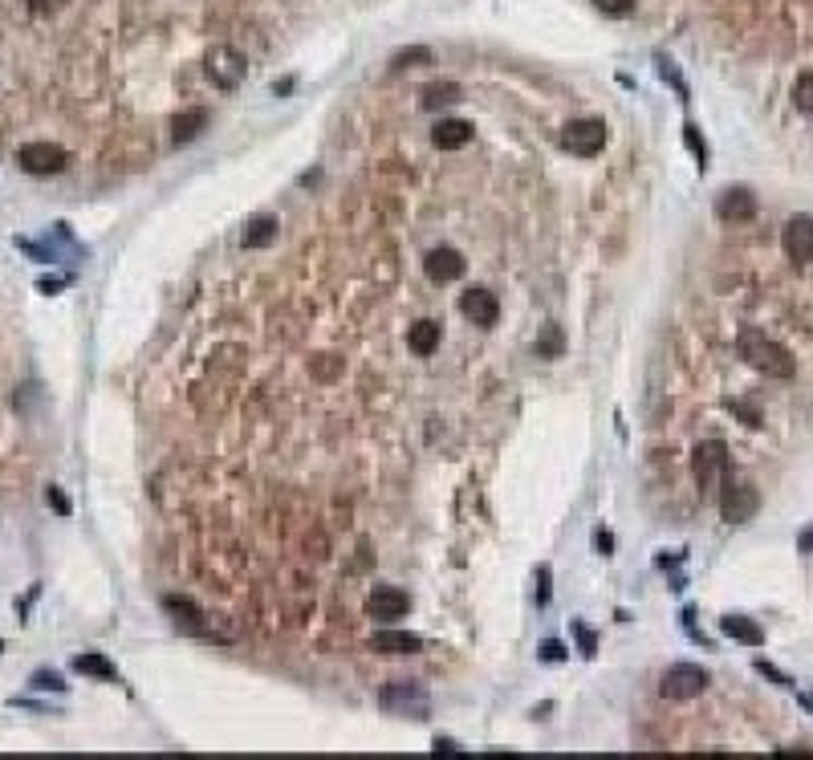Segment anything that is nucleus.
I'll return each instance as SVG.
<instances>
[{"label": "nucleus", "mask_w": 813, "mask_h": 760, "mask_svg": "<svg viewBox=\"0 0 813 760\" xmlns=\"http://www.w3.org/2000/svg\"><path fill=\"white\" fill-rule=\"evenodd\" d=\"M74 671H78V675H94V679H114V683H118V671H114V663H110V659H102L98 651H86V655H78V659H74Z\"/></svg>", "instance_id": "obj_22"}, {"label": "nucleus", "mask_w": 813, "mask_h": 760, "mask_svg": "<svg viewBox=\"0 0 813 760\" xmlns=\"http://www.w3.org/2000/svg\"><path fill=\"white\" fill-rule=\"evenodd\" d=\"M45 500L53 504V513H61V517H70V500H66V496H61L57 488H45Z\"/></svg>", "instance_id": "obj_31"}, {"label": "nucleus", "mask_w": 813, "mask_h": 760, "mask_svg": "<svg viewBox=\"0 0 813 760\" xmlns=\"http://www.w3.org/2000/svg\"><path fill=\"white\" fill-rule=\"evenodd\" d=\"M17 163L29 171V175H57V171H66L70 155L61 151L57 143H25L17 151Z\"/></svg>", "instance_id": "obj_8"}, {"label": "nucleus", "mask_w": 813, "mask_h": 760, "mask_svg": "<svg viewBox=\"0 0 813 760\" xmlns=\"http://www.w3.org/2000/svg\"><path fill=\"white\" fill-rule=\"evenodd\" d=\"M464 98V86L460 82H431L419 90V106L423 110H440V106H456Z\"/></svg>", "instance_id": "obj_18"}, {"label": "nucleus", "mask_w": 813, "mask_h": 760, "mask_svg": "<svg viewBox=\"0 0 813 760\" xmlns=\"http://www.w3.org/2000/svg\"><path fill=\"white\" fill-rule=\"evenodd\" d=\"M423 269H427V277H431L435 285H452V281L464 277V257H460L456 248L440 244V248H431L427 257H423Z\"/></svg>", "instance_id": "obj_11"}, {"label": "nucleus", "mask_w": 813, "mask_h": 760, "mask_svg": "<svg viewBox=\"0 0 813 760\" xmlns=\"http://www.w3.org/2000/svg\"><path fill=\"white\" fill-rule=\"evenodd\" d=\"M29 9H33L37 17H53V13L66 9V0H29Z\"/></svg>", "instance_id": "obj_30"}, {"label": "nucleus", "mask_w": 813, "mask_h": 760, "mask_svg": "<svg viewBox=\"0 0 813 760\" xmlns=\"http://www.w3.org/2000/svg\"><path fill=\"white\" fill-rule=\"evenodd\" d=\"M561 147L578 159H594L602 147H606V122L602 118H574L561 135Z\"/></svg>", "instance_id": "obj_6"}, {"label": "nucleus", "mask_w": 813, "mask_h": 760, "mask_svg": "<svg viewBox=\"0 0 813 760\" xmlns=\"http://www.w3.org/2000/svg\"><path fill=\"white\" fill-rule=\"evenodd\" d=\"M204 74L212 78V86L236 90L244 82V74H248V61H244V53L236 45H212L208 57H204Z\"/></svg>", "instance_id": "obj_4"}, {"label": "nucleus", "mask_w": 813, "mask_h": 760, "mask_svg": "<svg viewBox=\"0 0 813 760\" xmlns=\"http://www.w3.org/2000/svg\"><path fill=\"white\" fill-rule=\"evenodd\" d=\"M537 582H541V586H537V602L545 606V602H549V565L537 569Z\"/></svg>", "instance_id": "obj_33"}, {"label": "nucleus", "mask_w": 813, "mask_h": 760, "mask_svg": "<svg viewBox=\"0 0 813 760\" xmlns=\"http://www.w3.org/2000/svg\"><path fill=\"white\" fill-rule=\"evenodd\" d=\"M683 143H687V151H692V155L700 159V167L708 163V143H704V135H700V126H696V122H687V126H683Z\"/></svg>", "instance_id": "obj_24"}, {"label": "nucleus", "mask_w": 813, "mask_h": 760, "mask_svg": "<svg viewBox=\"0 0 813 760\" xmlns=\"http://www.w3.org/2000/svg\"><path fill=\"white\" fill-rule=\"evenodd\" d=\"M460 313H464L472 326H496L500 301H496V293H488V289H468V293L460 297Z\"/></svg>", "instance_id": "obj_13"}, {"label": "nucleus", "mask_w": 813, "mask_h": 760, "mask_svg": "<svg viewBox=\"0 0 813 760\" xmlns=\"http://www.w3.org/2000/svg\"><path fill=\"white\" fill-rule=\"evenodd\" d=\"M370 651H379V655H415V651H423V639L411 635V630H374Z\"/></svg>", "instance_id": "obj_14"}, {"label": "nucleus", "mask_w": 813, "mask_h": 760, "mask_svg": "<svg viewBox=\"0 0 813 760\" xmlns=\"http://www.w3.org/2000/svg\"><path fill=\"white\" fill-rule=\"evenodd\" d=\"M781 244L789 252V261L797 265H809L813 261V216H793L781 232Z\"/></svg>", "instance_id": "obj_10"}, {"label": "nucleus", "mask_w": 813, "mask_h": 760, "mask_svg": "<svg viewBox=\"0 0 813 760\" xmlns=\"http://www.w3.org/2000/svg\"><path fill=\"white\" fill-rule=\"evenodd\" d=\"M655 66H659V78L679 94V102H687V94H692V90H687V82H683V74H679L675 61H671L667 53H655Z\"/></svg>", "instance_id": "obj_23"}, {"label": "nucleus", "mask_w": 813, "mask_h": 760, "mask_svg": "<svg viewBox=\"0 0 813 760\" xmlns=\"http://www.w3.org/2000/svg\"><path fill=\"white\" fill-rule=\"evenodd\" d=\"M594 9H602L606 17H631L635 0H594Z\"/></svg>", "instance_id": "obj_28"}, {"label": "nucleus", "mask_w": 813, "mask_h": 760, "mask_svg": "<svg viewBox=\"0 0 813 760\" xmlns=\"http://www.w3.org/2000/svg\"><path fill=\"white\" fill-rule=\"evenodd\" d=\"M797 549H801V553H813V529H805V533L797 537Z\"/></svg>", "instance_id": "obj_37"}, {"label": "nucleus", "mask_w": 813, "mask_h": 760, "mask_svg": "<svg viewBox=\"0 0 813 760\" xmlns=\"http://www.w3.org/2000/svg\"><path fill=\"white\" fill-rule=\"evenodd\" d=\"M537 354H545V358H557V354H561V330H557V326L545 330V338L537 342Z\"/></svg>", "instance_id": "obj_29"}, {"label": "nucleus", "mask_w": 813, "mask_h": 760, "mask_svg": "<svg viewBox=\"0 0 813 760\" xmlns=\"http://www.w3.org/2000/svg\"><path fill=\"white\" fill-rule=\"evenodd\" d=\"M594 541H598V549H602V553H610V549H614V537H610V533H602V529L594 533Z\"/></svg>", "instance_id": "obj_35"}, {"label": "nucleus", "mask_w": 813, "mask_h": 760, "mask_svg": "<svg viewBox=\"0 0 813 760\" xmlns=\"http://www.w3.org/2000/svg\"><path fill=\"white\" fill-rule=\"evenodd\" d=\"M431 143L440 147V151H460L472 143V122L464 118H440L435 122V131H431Z\"/></svg>", "instance_id": "obj_15"}, {"label": "nucleus", "mask_w": 813, "mask_h": 760, "mask_svg": "<svg viewBox=\"0 0 813 760\" xmlns=\"http://www.w3.org/2000/svg\"><path fill=\"white\" fill-rule=\"evenodd\" d=\"M419 61H431V49L427 45H411V49H399L391 57V66L395 70H407V66H419Z\"/></svg>", "instance_id": "obj_25"}, {"label": "nucleus", "mask_w": 813, "mask_h": 760, "mask_svg": "<svg viewBox=\"0 0 813 760\" xmlns=\"http://www.w3.org/2000/svg\"><path fill=\"white\" fill-rule=\"evenodd\" d=\"M720 630H724L728 639L744 643V647H761V643H765V630H761L753 618H744V614H724V618H720Z\"/></svg>", "instance_id": "obj_17"}, {"label": "nucleus", "mask_w": 813, "mask_h": 760, "mask_svg": "<svg viewBox=\"0 0 813 760\" xmlns=\"http://www.w3.org/2000/svg\"><path fill=\"white\" fill-rule=\"evenodd\" d=\"M708 687V671L696 667V663H675L663 671L659 679V695L671 704H687V700H696V695Z\"/></svg>", "instance_id": "obj_3"}, {"label": "nucleus", "mask_w": 813, "mask_h": 760, "mask_svg": "<svg viewBox=\"0 0 813 760\" xmlns=\"http://www.w3.org/2000/svg\"><path fill=\"white\" fill-rule=\"evenodd\" d=\"M163 610L175 618V626H183V630H192V635H204V614H200V606L192 602V598H179V594H167L163 598Z\"/></svg>", "instance_id": "obj_16"}, {"label": "nucleus", "mask_w": 813, "mask_h": 760, "mask_svg": "<svg viewBox=\"0 0 813 760\" xmlns=\"http://www.w3.org/2000/svg\"><path fill=\"white\" fill-rule=\"evenodd\" d=\"M411 610V598L399 586H374V594L366 598V614L379 618V622H395Z\"/></svg>", "instance_id": "obj_12"}, {"label": "nucleus", "mask_w": 813, "mask_h": 760, "mask_svg": "<svg viewBox=\"0 0 813 760\" xmlns=\"http://www.w3.org/2000/svg\"><path fill=\"white\" fill-rule=\"evenodd\" d=\"M277 216H253L248 220V228H244V248H265V244H273L277 240Z\"/></svg>", "instance_id": "obj_21"}, {"label": "nucleus", "mask_w": 813, "mask_h": 760, "mask_svg": "<svg viewBox=\"0 0 813 760\" xmlns=\"http://www.w3.org/2000/svg\"><path fill=\"white\" fill-rule=\"evenodd\" d=\"M541 659L557 663V659H561V647H557V643H545V647H541Z\"/></svg>", "instance_id": "obj_36"}, {"label": "nucleus", "mask_w": 813, "mask_h": 760, "mask_svg": "<svg viewBox=\"0 0 813 760\" xmlns=\"http://www.w3.org/2000/svg\"><path fill=\"white\" fill-rule=\"evenodd\" d=\"M736 346H740V358L753 366V370H761L765 378H793V354H789L781 342H773L769 334H761V330H740Z\"/></svg>", "instance_id": "obj_1"}, {"label": "nucleus", "mask_w": 813, "mask_h": 760, "mask_svg": "<svg viewBox=\"0 0 813 760\" xmlns=\"http://www.w3.org/2000/svg\"><path fill=\"white\" fill-rule=\"evenodd\" d=\"M431 752H435V756H464V748H460L456 740H435Z\"/></svg>", "instance_id": "obj_32"}, {"label": "nucleus", "mask_w": 813, "mask_h": 760, "mask_svg": "<svg viewBox=\"0 0 813 760\" xmlns=\"http://www.w3.org/2000/svg\"><path fill=\"white\" fill-rule=\"evenodd\" d=\"M692 472H696L700 492H712L716 480L728 476V448H724L720 439H708V443H700V448L692 452Z\"/></svg>", "instance_id": "obj_7"}, {"label": "nucleus", "mask_w": 813, "mask_h": 760, "mask_svg": "<svg viewBox=\"0 0 813 760\" xmlns=\"http://www.w3.org/2000/svg\"><path fill=\"white\" fill-rule=\"evenodd\" d=\"M204 126H208V110H200V106L196 110H183V114L171 118V139L175 143H192Z\"/></svg>", "instance_id": "obj_19"}, {"label": "nucleus", "mask_w": 813, "mask_h": 760, "mask_svg": "<svg viewBox=\"0 0 813 760\" xmlns=\"http://www.w3.org/2000/svg\"><path fill=\"white\" fill-rule=\"evenodd\" d=\"M29 687H33V691H66V683H61L57 671H33Z\"/></svg>", "instance_id": "obj_27"}, {"label": "nucleus", "mask_w": 813, "mask_h": 760, "mask_svg": "<svg viewBox=\"0 0 813 760\" xmlns=\"http://www.w3.org/2000/svg\"><path fill=\"white\" fill-rule=\"evenodd\" d=\"M407 346H411L419 358L435 354V350H440V322H415L411 334H407Z\"/></svg>", "instance_id": "obj_20"}, {"label": "nucleus", "mask_w": 813, "mask_h": 760, "mask_svg": "<svg viewBox=\"0 0 813 760\" xmlns=\"http://www.w3.org/2000/svg\"><path fill=\"white\" fill-rule=\"evenodd\" d=\"M578 639H582V651H586V655H594V635H590L586 626H578Z\"/></svg>", "instance_id": "obj_34"}, {"label": "nucleus", "mask_w": 813, "mask_h": 760, "mask_svg": "<svg viewBox=\"0 0 813 760\" xmlns=\"http://www.w3.org/2000/svg\"><path fill=\"white\" fill-rule=\"evenodd\" d=\"M0 651H5V643H0Z\"/></svg>", "instance_id": "obj_38"}, {"label": "nucleus", "mask_w": 813, "mask_h": 760, "mask_svg": "<svg viewBox=\"0 0 813 760\" xmlns=\"http://www.w3.org/2000/svg\"><path fill=\"white\" fill-rule=\"evenodd\" d=\"M379 704H383V712L407 716V720H427V716H431V695H427V687L415 683V679H391V683L379 691Z\"/></svg>", "instance_id": "obj_2"}, {"label": "nucleus", "mask_w": 813, "mask_h": 760, "mask_svg": "<svg viewBox=\"0 0 813 760\" xmlns=\"http://www.w3.org/2000/svg\"><path fill=\"white\" fill-rule=\"evenodd\" d=\"M716 216L724 224H744L757 216V196L748 192V187H724V192L716 196Z\"/></svg>", "instance_id": "obj_9"}, {"label": "nucleus", "mask_w": 813, "mask_h": 760, "mask_svg": "<svg viewBox=\"0 0 813 760\" xmlns=\"http://www.w3.org/2000/svg\"><path fill=\"white\" fill-rule=\"evenodd\" d=\"M757 509H761L757 488L744 484V480L724 476V488H720V517H724L728 525H744V521H753Z\"/></svg>", "instance_id": "obj_5"}, {"label": "nucleus", "mask_w": 813, "mask_h": 760, "mask_svg": "<svg viewBox=\"0 0 813 760\" xmlns=\"http://www.w3.org/2000/svg\"><path fill=\"white\" fill-rule=\"evenodd\" d=\"M793 102H797V110L813 114V74H801V78L793 82Z\"/></svg>", "instance_id": "obj_26"}]
</instances>
